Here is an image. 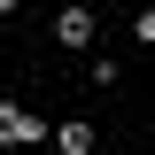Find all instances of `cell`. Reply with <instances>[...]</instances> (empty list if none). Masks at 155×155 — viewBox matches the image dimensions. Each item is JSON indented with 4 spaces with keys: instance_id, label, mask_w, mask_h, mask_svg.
I'll return each mask as SVG.
<instances>
[{
    "instance_id": "cell-1",
    "label": "cell",
    "mask_w": 155,
    "mask_h": 155,
    "mask_svg": "<svg viewBox=\"0 0 155 155\" xmlns=\"http://www.w3.org/2000/svg\"><path fill=\"white\" fill-rule=\"evenodd\" d=\"M0 140H8V147H39L47 132H39V116H23L16 101H0Z\"/></svg>"
},
{
    "instance_id": "cell-4",
    "label": "cell",
    "mask_w": 155,
    "mask_h": 155,
    "mask_svg": "<svg viewBox=\"0 0 155 155\" xmlns=\"http://www.w3.org/2000/svg\"><path fill=\"white\" fill-rule=\"evenodd\" d=\"M132 39H140V47H155V8H147L140 23H132Z\"/></svg>"
},
{
    "instance_id": "cell-2",
    "label": "cell",
    "mask_w": 155,
    "mask_h": 155,
    "mask_svg": "<svg viewBox=\"0 0 155 155\" xmlns=\"http://www.w3.org/2000/svg\"><path fill=\"white\" fill-rule=\"evenodd\" d=\"M62 47H85V39H93V8H62Z\"/></svg>"
},
{
    "instance_id": "cell-3",
    "label": "cell",
    "mask_w": 155,
    "mask_h": 155,
    "mask_svg": "<svg viewBox=\"0 0 155 155\" xmlns=\"http://www.w3.org/2000/svg\"><path fill=\"white\" fill-rule=\"evenodd\" d=\"M54 147H62V155H93V124H85V116H70V124L54 132Z\"/></svg>"
}]
</instances>
